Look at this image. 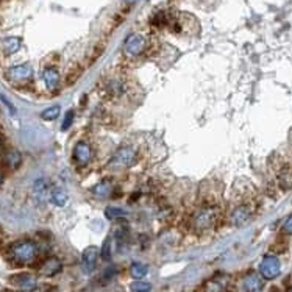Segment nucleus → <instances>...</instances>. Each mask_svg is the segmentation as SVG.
Masks as SVG:
<instances>
[{"label":"nucleus","instance_id":"f257e3e1","mask_svg":"<svg viewBox=\"0 0 292 292\" xmlns=\"http://www.w3.org/2000/svg\"><path fill=\"white\" fill-rule=\"evenodd\" d=\"M222 219V210L219 207H203L189 220L191 228L197 233L213 230Z\"/></svg>","mask_w":292,"mask_h":292},{"label":"nucleus","instance_id":"f03ea898","mask_svg":"<svg viewBox=\"0 0 292 292\" xmlns=\"http://www.w3.org/2000/svg\"><path fill=\"white\" fill-rule=\"evenodd\" d=\"M8 255L14 264L27 266V264H32V262L36 261V258L39 255V249L33 241L24 239V241H17V242L11 244Z\"/></svg>","mask_w":292,"mask_h":292},{"label":"nucleus","instance_id":"7ed1b4c3","mask_svg":"<svg viewBox=\"0 0 292 292\" xmlns=\"http://www.w3.org/2000/svg\"><path fill=\"white\" fill-rule=\"evenodd\" d=\"M134 161H136V149L131 147V145H125V147H121L113 155L108 166L114 170H122L131 167Z\"/></svg>","mask_w":292,"mask_h":292},{"label":"nucleus","instance_id":"20e7f679","mask_svg":"<svg viewBox=\"0 0 292 292\" xmlns=\"http://www.w3.org/2000/svg\"><path fill=\"white\" fill-rule=\"evenodd\" d=\"M255 211H256L255 203L244 201V203H241V205H238L235 210H233V213L230 216V223L235 225V227L245 225L255 216Z\"/></svg>","mask_w":292,"mask_h":292},{"label":"nucleus","instance_id":"39448f33","mask_svg":"<svg viewBox=\"0 0 292 292\" xmlns=\"http://www.w3.org/2000/svg\"><path fill=\"white\" fill-rule=\"evenodd\" d=\"M281 272V264L280 259L275 255H266L262 258L259 264V274L264 280H274L280 275Z\"/></svg>","mask_w":292,"mask_h":292},{"label":"nucleus","instance_id":"423d86ee","mask_svg":"<svg viewBox=\"0 0 292 292\" xmlns=\"http://www.w3.org/2000/svg\"><path fill=\"white\" fill-rule=\"evenodd\" d=\"M72 160H74V163L78 167H86L87 164L91 163V160H93V149H91V145L87 144V142H84V141L77 142L74 150H72Z\"/></svg>","mask_w":292,"mask_h":292},{"label":"nucleus","instance_id":"0eeeda50","mask_svg":"<svg viewBox=\"0 0 292 292\" xmlns=\"http://www.w3.org/2000/svg\"><path fill=\"white\" fill-rule=\"evenodd\" d=\"M145 46H147V41H145L142 35H130L124 42V53L130 58L139 56L145 50Z\"/></svg>","mask_w":292,"mask_h":292},{"label":"nucleus","instance_id":"6e6552de","mask_svg":"<svg viewBox=\"0 0 292 292\" xmlns=\"http://www.w3.org/2000/svg\"><path fill=\"white\" fill-rule=\"evenodd\" d=\"M7 78L13 83H27L33 78V69L30 64H19L13 66L7 72Z\"/></svg>","mask_w":292,"mask_h":292},{"label":"nucleus","instance_id":"1a4fd4ad","mask_svg":"<svg viewBox=\"0 0 292 292\" xmlns=\"http://www.w3.org/2000/svg\"><path fill=\"white\" fill-rule=\"evenodd\" d=\"M100 252L96 245L86 247L81 253V267L86 274H93L97 267V261H99Z\"/></svg>","mask_w":292,"mask_h":292},{"label":"nucleus","instance_id":"9d476101","mask_svg":"<svg viewBox=\"0 0 292 292\" xmlns=\"http://www.w3.org/2000/svg\"><path fill=\"white\" fill-rule=\"evenodd\" d=\"M10 283L20 290H35L38 287V280L32 274H16L10 278Z\"/></svg>","mask_w":292,"mask_h":292},{"label":"nucleus","instance_id":"9b49d317","mask_svg":"<svg viewBox=\"0 0 292 292\" xmlns=\"http://www.w3.org/2000/svg\"><path fill=\"white\" fill-rule=\"evenodd\" d=\"M103 97L114 100V99H119L125 94V83L121 80H109L103 84Z\"/></svg>","mask_w":292,"mask_h":292},{"label":"nucleus","instance_id":"f8f14e48","mask_svg":"<svg viewBox=\"0 0 292 292\" xmlns=\"http://www.w3.org/2000/svg\"><path fill=\"white\" fill-rule=\"evenodd\" d=\"M231 280L227 275H216L205 284V292H230Z\"/></svg>","mask_w":292,"mask_h":292},{"label":"nucleus","instance_id":"ddd939ff","mask_svg":"<svg viewBox=\"0 0 292 292\" xmlns=\"http://www.w3.org/2000/svg\"><path fill=\"white\" fill-rule=\"evenodd\" d=\"M91 192L96 198H100V200L111 198V197H116L114 195L116 194V185L111 180H103V182L97 183L96 186H93Z\"/></svg>","mask_w":292,"mask_h":292},{"label":"nucleus","instance_id":"4468645a","mask_svg":"<svg viewBox=\"0 0 292 292\" xmlns=\"http://www.w3.org/2000/svg\"><path fill=\"white\" fill-rule=\"evenodd\" d=\"M61 269H63L61 261L55 256H50V258L42 261V264L39 266V274L44 277H53L56 274H60Z\"/></svg>","mask_w":292,"mask_h":292},{"label":"nucleus","instance_id":"2eb2a0df","mask_svg":"<svg viewBox=\"0 0 292 292\" xmlns=\"http://www.w3.org/2000/svg\"><path fill=\"white\" fill-rule=\"evenodd\" d=\"M42 81L50 93H56L60 89V72L55 68H47L42 71Z\"/></svg>","mask_w":292,"mask_h":292},{"label":"nucleus","instance_id":"dca6fc26","mask_svg":"<svg viewBox=\"0 0 292 292\" xmlns=\"http://www.w3.org/2000/svg\"><path fill=\"white\" fill-rule=\"evenodd\" d=\"M244 290L245 292H261L262 287H264V281H262V277L258 274H249L244 281H242Z\"/></svg>","mask_w":292,"mask_h":292},{"label":"nucleus","instance_id":"f3484780","mask_svg":"<svg viewBox=\"0 0 292 292\" xmlns=\"http://www.w3.org/2000/svg\"><path fill=\"white\" fill-rule=\"evenodd\" d=\"M20 44H22L20 38L10 36V38H5L2 42H0V49H2L4 55H13L20 49Z\"/></svg>","mask_w":292,"mask_h":292},{"label":"nucleus","instance_id":"a211bd4d","mask_svg":"<svg viewBox=\"0 0 292 292\" xmlns=\"http://www.w3.org/2000/svg\"><path fill=\"white\" fill-rule=\"evenodd\" d=\"M4 163L8 169L16 170L22 164V155L17 150H8L4 153Z\"/></svg>","mask_w":292,"mask_h":292},{"label":"nucleus","instance_id":"6ab92c4d","mask_svg":"<svg viewBox=\"0 0 292 292\" xmlns=\"http://www.w3.org/2000/svg\"><path fill=\"white\" fill-rule=\"evenodd\" d=\"M68 200H69V197H68V192L64 191V189H53L52 192H50V201L53 203L55 207H64L66 203H68Z\"/></svg>","mask_w":292,"mask_h":292},{"label":"nucleus","instance_id":"aec40b11","mask_svg":"<svg viewBox=\"0 0 292 292\" xmlns=\"http://www.w3.org/2000/svg\"><path fill=\"white\" fill-rule=\"evenodd\" d=\"M130 274H131L133 278H136V280H142L145 275L149 274V267L145 266V264H142V262H133L131 267H130Z\"/></svg>","mask_w":292,"mask_h":292},{"label":"nucleus","instance_id":"412c9836","mask_svg":"<svg viewBox=\"0 0 292 292\" xmlns=\"http://www.w3.org/2000/svg\"><path fill=\"white\" fill-rule=\"evenodd\" d=\"M60 113H61V106H60V105H53V106H50V108H47V109H44V111L41 113V118H42L44 121L52 122V121L58 119Z\"/></svg>","mask_w":292,"mask_h":292},{"label":"nucleus","instance_id":"4be33fe9","mask_svg":"<svg viewBox=\"0 0 292 292\" xmlns=\"http://www.w3.org/2000/svg\"><path fill=\"white\" fill-rule=\"evenodd\" d=\"M125 216H127V211L122 208H118V207H108L105 210V217L108 220H118V219L125 217Z\"/></svg>","mask_w":292,"mask_h":292},{"label":"nucleus","instance_id":"5701e85b","mask_svg":"<svg viewBox=\"0 0 292 292\" xmlns=\"http://www.w3.org/2000/svg\"><path fill=\"white\" fill-rule=\"evenodd\" d=\"M81 74H83V68L75 66L72 71H69V74H68V77H66V84H68V86L74 84V83L81 77Z\"/></svg>","mask_w":292,"mask_h":292},{"label":"nucleus","instance_id":"b1692460","mask_svg":"<svg viewBox=\"0 0 292 292\" xmlns=\"http://www.w3.org/2000/svg\"><path fill=\"white\" fill-rule=\"evenodd\" d=\"M130 289H131L133 292H149V290L152 289V284H150V283H147V281L138 280V281L131 283Z\"/></svg>","mask_w":292,"mask_h":292},{"label":"nucleus","instance_id":"393cba45","mask_svg":"<svg viewBox=\"0 0 292 292\" xmlns=\"http://www.w3.org/2000/svg\"><path fill=\"white\" fill-rule=\"evenodd\" d=\"M111 244H113L111 238L105 239L103 247H102V252H100V256H102L103 259H109V258H111V247H113Z\"/></svg>","mask_w":292,"mask_h":292},{"label":"nucleus","instance_id":"a878e982","mask_svg":"<svg viewBox=\"0 0 292 292\" xmlns=\"http://www.w3.org/2000/svg\"><path fill=\"white\" fill-rule=\"evenodd\" d=\"M74 116H75V113L74 111H68L66 113V118H64V122H63V125H61V128L63 130H68L71 125H72V121H74Z\"/></svg>","mask_w":292,"mask_h":292},{"label":"nucleus","instance_id":"bb28decb","mask_svg":"<svg viewBox=\"0 0 292 292\" xmlns=\"http://www.w3.org/2000/svg\"><path fill=\"white\" fill-rule=\"evenodd\" d=\"M283 231L286 235H292V216H289L283 223Z\"/></svg>","mask_w":292,"mask_h":292},{"label":"nucleus","instance_id":"cd10ccee","mask_svg":"<svg viewBox=\"0 0 292 292\" xmlns=\"http://www.w3.org/2000/svg\"><path fill=\"white\" fill-rule=\"evenodd\" d=\"M125 4H128V5H133V4H136V2H139V0H124Z\"/></svg>","mask_w":292,"mask_h":292},{"label":"nucleus","instance_id":"c85d7f7f","mask_svg":"<svg viewBox=\"0 0 292 292\" xmlns=\"http://www.w3.org/2000/svg\"><path fill=\"white\" fill-rule=\"evenodd\" d=\"M2 147H4V138L0 134V150H2Z\"/></svg>","mask_w":292,"mask_h":292},{"label":"nucleus","instance_id":"c756f323","mask_svg":"<svg viewBox=\"0 0 292 292\" xmlns=\"http://www.w3.org/2000/svg\"><path fill=\"white\" fill-rule=\"evenodd\" d=\"M2 183H4V173L0 172V186H2Z\"/></svg>","mask_w":292,"mask_h":292}]
</instances>
